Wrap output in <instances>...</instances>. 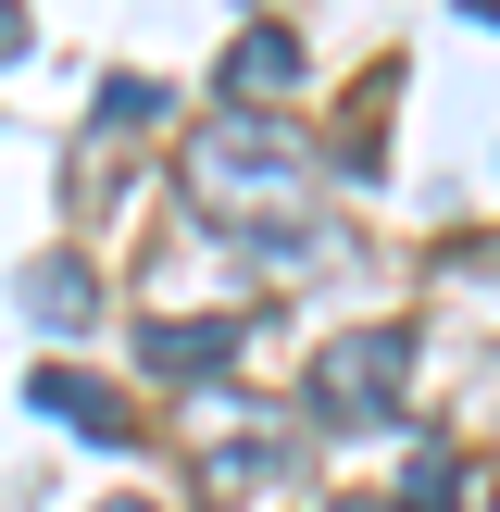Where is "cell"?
Instances as JSON below:
<instances>
[{
    "mask_svg": "<svg viewBox=\"0 0 500 512\" xmlns=\"http://www.w3.org/2000/svg\"><path fill=\"white\" fill-rule=\"evenodd\" d=\"M238 350H250V313H163V325H138L150 375H225Z\"/></svg>",
    "mask_w": 500,
    "mask_h": 512,
    "instance_id": "3957f363",
    "label": "cell"
},
{
    "mask_svg": "<svg viewBox=\"0 0 500 512\" xmlns=\"http://www.w3.org/2000/svg\"><path fill=\"white\" fill-rule=\"evenodd\" d=\"M275 475H288V438H225L213 463H200V488L238 500V488H275Z\"/></svg>",
    "mask_w": 500,
    "mask_h": 512,
    "instance_id": "52a82bcc",
    "label": "cell"
},
{
    "mask_svg": "<svg viewBox=\"0 0 500 512\" xmlns=\"http://www.w3.org/2000/svg\"><path fill=\"white\" fill-rule=\"evenodd\" d=\"M13 50H25V0H0V63H13Z\"/></svg>",
    "mask_w": 500,
    "mask_h": 512,
    "instance_id": "9c48e42d",
    "label": "cell"
},
{
    "mask_svg": "<svg viewBox=\"0 0 500 512\" xmlns=\"http://www.w3.org/2000/svg\"><path fill=\"white\" fill-rule=\"evenodd\" d=\"M38 413H63L75 438H100V450H125V438H138V413H125L100 375H38Z\"/></svg>",
    "mask_w": 500,
    "mask_h": 512,
    "instance_id": "5b68a950",
    "label": "cell"
},
{
    "mask_svg": "<svg viewBox=\"0 0 500 512\" xmlns=\"http://www.w3.org/2000/svg\"><path fill=\"white\" fill-rule=\"evenodd\" d=\"M463 13H488V25H500V0H463Z\"/></svg>",
    "mask_w": 500,
    "mask_h": 512,
    "instance_id": "30bf717a",
    "label": "cell"
},
{
    "mask_svg": "<svg viewBox=\"0 0 500 512\" xmlns=\"http://www.w3.org/2000/svg\"><path fill=\"white\" fill-rule=\"evenodd\" d=\"M275 88H300V38L288 25H238L225 38V113H263Z\"/></svg>",
    "mask_w": 500,
    "mask_h": 512,
    "instance_id": "277c9868",
    "label": "cell"
},
{
    "mask_svg": "<svg viewBox=\"0 0 500 512\" xmlns=\"http://www.w3.org/2000/svg\"><path fill=\"white\" fill-rule=\"evenodd\" d=\"M25 313H38L50 338H75V325L100 313V300H88V263H38V275H25Z\"/></svg>",
    "mask_w": 500,
    "mask_h": 512,
    "instance_id": "8992f818",
    "label": "cell"
},
{
    "mask_svg": "<svg viewBox=\"0 0 500 512\" xmlns=\"http://www.w3.org/2000/svg\"><path fill=\"white\" fill-rule=\"evenodd\" d=\"M113 512H138V500H113Z\"/></svg>",
    "mask_w": 500,
    "mask_h": 512,
    "instance_id": "8fae6325",
    "label": "cell"
},
{
    "mask_svg": "<svg viewBox=\"0 0 500 512\" xmlns=\"http://www.w3.org/2000/svg\"><path fill=\"white\" fill-rule=\"evenodd\" d=\"M188 200L213 225H250V213H300L313 200V138L275 113H213L188 138Z\"/></svg>",
    "mask_w": 500,
    "mask_h": 512,
    "instance_id": "6da1fadb",
    "label": "cell"
},
{
    "mask_svg": "<svg viewBox=\"0 0 500 512\" xmlns=\"http://www.w3.org/2000/svg\"><path fill=\"white\" fill-rule=\"evenodd\" d=\"M400 512H463V463H450V450H425V463L400 475Z\"/></svg>",
    "mask_w": 500,
    "mask_h": 512,
    "instance_id": "ba28073f",
    "label": "cell"
},
{
    "mask_svg": "<svg viewBox=\"0 0 500 512\" xmlns=\"http://www.w3.org/2000/svg\"><path fill=\"white\" fill-rule=\"evenodd\" d=\"M400 388H413V325H363V338H338V350L313 363V413H325V425L400 413Z\"/></svg>",
    "mask_w": 500,
    "mask_h": 512,
    "instance_id": "7a4b0ae2",
    "label": "cell"
}]
</instances>
